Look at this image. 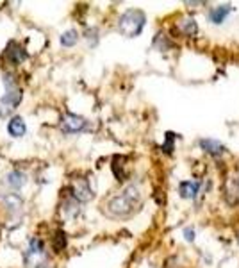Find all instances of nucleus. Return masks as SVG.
Segmentation results:
<instances>
[{"instance_id":"11","label":"nucleus","mask_w":239,"mask_h":268,"mask_svg":"<svg viewBox=\"0 0 239 268\" xmlns=\"http://www.w3.org/2000/svg\"><path fill=\"white\" fill-rule=\"evenodd\" d=\"M198 190H200V183H197V181H184L179 186L180 197L182 198H195Z\"/></svg>"},{"instance_id":"8","label":"nucleus","mask_w":239,"mask_h":268,"mask_svg":"<svg viewBox=\"0 0 239 268\" xmlns=\"http://www.w3.org/2000/svg\"><path fill=\"white\" fill-rule=\"evenodd\" d=\"M6 184L11 188V190H20V188H23L25 184H27V175H25L23 172H20V170H13V172L7 173L6 177Z\"/></svg>"},{"instance_id":"7","label":"nucleus","mask_w":239,"mask_h":268,"mask_svg":"<svg viewBox=\"0 0 239 268\" xmlns=\"http://www.w3.org/2000/svg\"><path fill=\"white\" fill-rule=\"evenodd\" d=\"M86 127V120L82 117H77V115H64L63 120H61V129L64 132H81L82 129Z\"/></svg>"},{"instance_id":"4","label":"nucleus","mask_w":239,"mask_h":268,"mask_svg":"<svg viewBox=\"0 0 239 268\" xmlns=\"http://www.w3.org/2000/svg\"><path fill=\"white\" fill-rule=\"evenodd\" d=\"M46 261L45 243L39 238H31L29 249L23 254V266L25 268H43Z\"/></svg>"},{"instance_id":"16","label":"nucleus","mask_w":239,"mask_h":268,"mask_svg":"<svg viewBox=\"0 0 239 268\" xmlns=\"http://www.w3.org/2000/svg\"><path fill=\"white\" fill-rule=\"evenodd\" d=\"M225 195H227V200H229V204H236L239 200V186L236 181H230L229 186H227L225 190Z\"/></svg>"},{"instance_id":"14","label":"nucleus","mask_w":239,"mask_h":268,"mask_svg":"<svg viewBox=\"0 0 239 268\" xmlns=\"http://www.w3.org/2000/svg\"><path fill=\"white\" fill-rule=\"evenodd\" d=\"M61 211L64 213V215L68 216V218H74V216L79 215V204L77 200H75L74 197L68 198V200L63 202V206H61Z\"/></svg>"},{"instance_id":"2","label":"nucleus","mask_w":239,"mask_h":268,"mask_svg":"<svg viewBox=\"0 0 239 268\" xmlns=\"http://www.w3.org/2000/svg\"><path fill=\"white\" fill-rule=\"evenodd\" d=\"M4 86H6V95L0 99V118L9 117L21 100V90L18 88L13 74H4Z\"/></svg>"},{"instance_id":"17","label":"nucleus","mask_w":239,"mask_h":268,"mask_svg":"<svg viewBox=\"0 0 239 268\" xmlns=\"http://www.w3.org/2000/svg\"><path fill=\"white\" fill-rule=\"evenodd\" d=\"M179 27L182 29V32H184L186 36H191V34H195V32L198 31L197 21H195L193 18H184V20L179 24Z\"/></svg>"},{"instance_id":"12","label":"nucleus","mask_w":239,"mask_h":268,"mask_svg":"<svg viewBox=\"0 0 239 268\" xmlns=\"http://www.w3.org/2000/svg\"><path fill=\"white\" fill-rule=\"evenodd\" d=\"M25 131H27V127H25V122L21 117H13L9 124H7V132L13 138H21Z\"/></svg>"},{"instance_id":"10","label":"nucleus","mask_w":239,"mask_h":268,"mask_svg":"<svg viewBox=\"0 0 239 268\" xmlns=\"http://www.w3.org/2000/svg\"><path fill=\"white\" fill-rule=\"evenodd\" d=\"M234 11L232 6H216L212 7L211 11H209V20L212 21V24H223L225 21V18L229 16L230 13Z\"/></svg>"},{"instance_id":"15","label":"nucleus","mask_w":239,"mask_h":268,"mask_svg":"<svg viewBox=\"0 0 239 268\" xmlns=\"http://www.w3.org/2000/svg\"><path fill=\"white\" fill-rule=\"evenodd\" d=\"M77 41H79V32L75 29H70V31L63 32V36H61V45L63 47H74Z\"/></svg>"},{"instance_id":"13","label":"nucleus","mask_w":239,"mask_h":268,"mask_svg":"<svg viewBox=\"0 0 239 268\" xmlns=\"http://www.w3.org/2000/svg\"><path fill=\"white\" fill-rule=\"evenodd\" d=\"M200 147L204 148L207 154H211V155H222L223 154V145L220 143V141H216V140H211V138H207V140H202L200 141Z\"/></svg>"},{"instance_id":"5","label":"nucleus","mask_w":239,"mask_h":268,"mask_svg":"<svg viewBox=\"0 0 239 268\" xmlns=\"http://www.w3.org/2000/svg\"><path fill=\"white\" fill-rule=\"evenodd\" d=\"M71 197L79 202H89L93 198V190L89 186L88 179H75L71 183Z\"/></svg>"},{"instance_id":"1","label":"nucleus","mask_w":239,"mask_h":268,"mask_svg":"<svg viewBox=\"0 0 239 268\" xmlns=\"http://www.w3.org/2000/svg\"><path fill=\"white\" fill-rule=\"evenodd\" d=\"M141 202V195L137 191V188L130 186L127 188L123 193L113 197L106 206V213L109 216H114V218H123V216L132 215L134 211L137 209Z\"/></svg>"},{"instance_id":"18","label":"nucleus","mask_w":239,"mask_h":268,"mask_svg":"<svg viewBox=\"0 0 239 268\" xmlns=\"http://www.w3.org/2000/svg\"><path fill=\"white\" fill-rule=\"evenodd\" d=\"M52 245H54V251L61 252L64 247H66V236H64V233H56V236H54L52 240Z\"/></svg>"},{"instance_id":"9","label":"nucleus","mask_w":239,"mask_h":268,"mask_svg":"<svg viewBox=\"0 0 239 268\" xmlns=\"http://www.w3.org/2000/svg\"><path fill=\"white\" fill-rule=\"evenodd\" d=\"M0 202L4 204V208H7L9 211H21L23 208V198L18 193H6L0 197Z\"/></svg>"},{"instance_id":"19","label":"nucleus","mask_w":239,"mask_h":268,"mask_svg":"<svg viewBox=\"0 0 239 268\" xmlns=\"http://www.w3.org/2000/svg\"><path fill=\"white\" fill-rule=\"evenodd\" d=\"M184 236H186L187 241H193L195 240V231L193 229H186L184 231Z\"/></svg>"},{"instance_id":"3","label":"nucleus","mask_w":239,"mask_h":268,"mask_svg":"<svg viewBox=\"0 0 239 268\" xmlns=\"http://www.w3.org/2000/svg\"><path fill=\"white\" fill-rule=\"evenodd\" d=\"M145 21H147V16H145L143 11L129 9L119 16L118 29L123 36H127V38H134V36H137L141 31H143Z\"/></svg>"},{"instance_id":"6","label":"nucleus","mask_w":239,"mask_h":268,"mask_svg":"<svg viewBox=\"0 0 239 268\" xmlns=\"http://www.w3.org/2000/svg\"><path fill=\"white\" fill-rule=\"evenodd\" d=\"M4 57H6L11 64L16 66V64L23 63V61L27 59L29 54H27V50H25L21 45H18L16 41H11L9 45L6 47V50H4Z\"/></svg>"}]
</instances>
